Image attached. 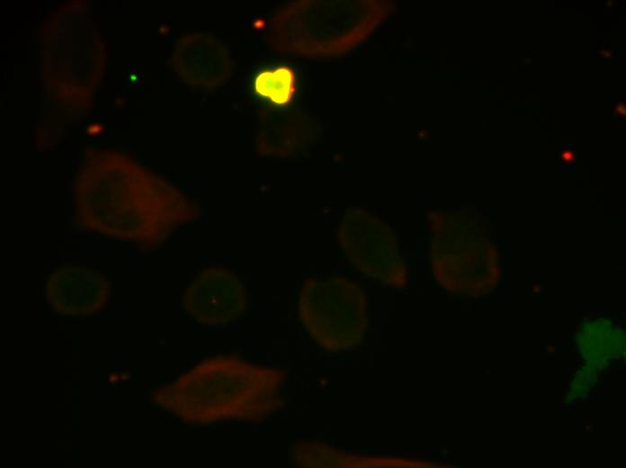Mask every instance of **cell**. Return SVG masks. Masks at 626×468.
<instances>
[{
    "instance_id": "6da1fadb",
    "label": "cell",
    "mask_w": 626,
    "mask_h": 468,
    "mask_svg": "<svg viewBox=\"0 0 626 468\" xmlns=\"http://www.w3.org/2000/svg\"><path fill=\"white\" fill-rule=\"evenodd\" d=\"M196 205L128 157L88 151L76 180V226L151 250L194 220Z\"/></svg>"
},
{
    "instance_id": "7a4b0ae2",
    "label": "cell",
    "mask_w": 626,
    "mask_h": 468,
    "mask_svg": "<svg viewBox=\"0 0 626 468\" xmlns=\"http://www.w3.org/2000/svg\"><path fill=\"white\" fill-rule=\"evenodd\" d=\"M284 380L285 373L278 368L218 356L156 388L151 400L192 425L261 422L283 407Z\"/></svg>"
},
{
    "instance_id": "3957f363",
    "label": "cell",
    "mask_w": 626,
    "mask_h": 468,
    "mask_svg": "<svg viewBox=\"0 0 626 468\" xmlns=\"http://www.w3.org/2000/svg\"><path fill=\"white\" fill-rule=\"evenodd\" d=\"M430 261L438 284L449 292L478 297L492 291L497 269L479 220L469 213L430 216Z\"/></svg>"
},
{
    "instance_id": "277c9868",
    "label": "cell",
    "mask_w": 626,
    "mask_h": 468,
    "mask_svg": "<svg viewBox=\"0 0 626 468\" xmlns=\"http://www.w3.org/2000/svg\"><path fill=\"white\" fill-rule=\"evenodd\" d=\"M298 313L310 338L330 352L357 347L368 327L366 294L343 276L307 279L299 292Z\"/></svg>"
},
{
    "instance_id": "5b68a950",
    "label": "cell",
    "mask_w": 626,
    "mask_h": 468,
    "mask_svg": "<svg viewBox=\"0 0 626 468\" xmlns=\"http://www.w3.org/2000/svg\"><path fill=\"white\" fill-rule=\"evenodd\" d=\"M337 238L359 273L386 286H407V266L398 239L383 220L364 209L349 208L339 223Z\"/></svg>"
},
{
    "instance_id": "8992f818",
    "label": "cell",
    "mask_w": 626,
    "mask_h": 468,
    "mask_svg": "<svg viewBox=\"0 0 626 468\" xmlns=\"http://www.w3.org/2000/svg\"><path fill=\"white\" fill-rule=\"evenodd\" d=\"M183 308L193 320L207 326H224L240 318L247 307L242 280L223 267L199 272L186 288Z\"/></svg>"
},
{
    "instance_id": "52a82bcc",
    "label": "cell",
    "mask_w": 626,
    "mask_h": 468,
    "mask_svg": "<svg viewBox=\"0 0 626 468\" xmlns=\"http://www.w3.org/2000/svg\"><path fill=\"white\" fill-rule=\"evenodd\" d=\"M104 275L82 266H65L52 271L45 284V298L59 315L84 317L100 311L110 297Z\"/></svg>"
},
{
    "instance_id": "ba28073f",
    "label": "cell",
    "mask_w": 626,
    "mask_h": 468,
    "mask_svg": "<svg viewBox=\"0 0 626 468\" xmlns=\"http://www.w3.org/2000/svg\"><path fill=\"white\" fill-rule=\"evenodd\" d=\"M292 463L300 467L318 468H418L442 467L432 461L364 455L316 441H301L291 449Z\"/></svg>"
},
{
    "instance_id": "9c48e42d",
    "label": "cell",
    "mask_w": 626,
    "mask_h": 468,
    "mask_svg": "<svg viewBox=\"0 0 626 468\" xmlns=\"http://www.w3.org/2000/svg\"><path fill=\"white\" fill-rule=\"evenodd\" d=\"M575 345L583 363L601 373L625 356V336L607 319L584 321L575 334Z\"/></svg>"
},
{
    "instance_id": "30bf717a",
    "label": "cell",
    "mask_w": 626,
    "mask_h": 468,
    "mask_svg": "<svg viewBox=\"0 0 626 468\" xmlns=\"http://www.w3.org/2000/svg\"><path fill=\"white\" fill-rule=\"evenodd\" d=\"M295 75L288 67H278L261 72L255 78L256 93L270 102L283 105L288 104L295 92Z\"/></svg>"
},
{
    "instance_id": "8fae6325",
    "label": "cell",
    "mask_w": 626,
    "mask_h": 468,
    "mask_svg": "<svg viewBox=\"0 0 626 468\" xmlns=\"http://www.w3.org/2000/svg\"><path fill=\"white\" fill-rule=\"evenodd\" d=\"M601 372L583 363L573 374L564 394L566 403L586 399L598 385Z\"/></svg>"
},
{
    "instance_id": "7c38bea8",
    "label": "cell",
    "mask_w": 626,
    "mask_h": 468,
    "mask_svg": "<svg viewBox=\"0 0 626 468\" xmlns=\"http://www.w3.org/2000/svg\"><path fill=\"white\" fill-rule=\"evenodd\" d=\"M103 130V126L100 123H93L87 127V132L91 135L99 134Z\"/></svg>"
},
{
    "instance_id": "4fadbf2b",
    "label": "cell",
    "mask_w": 626,
    "mask_h": 468,
    "mask_svg": "<svg viewBox=\"0 0 626 468\" xmlns=\"http://www.w3.org/2000/svg\"><path fill=\"white\" fill-rule=\"evenodd\" d=\"M574 153L570 149H565L561 153V158L564 162H571L574 160Z\"/></svg>"
},
{
    "instance_id": "5bb4252c",
    "label": "cell",
    "mask_w": 626,
    "mask_h": 468,
    "mask_svg": "<svg viewBox=\"0 0 626 468\" xmlns=\"http://www.w3.org/2000/svg\"><path fill=\"white\" fill-rule=\"evenodd\" d=\"M614 112L616 114L625 117V114H626L625 104L623 103L617 104L616 106L614 107Z\"/></svg>"
},
{
    "instance_id": "9a60e30c",
    "label": "cell",
    "mask_w": 626,
    "mask_h": 468,
    "mask_svg": "<svg viewBox=\"0 0 626 468\" xmlns=\"http://www.w3.org/2000/svg\"><path fill=\"white\" fill-rule=\"evenodd\" d=\"M600 53L605 58H611V56H612V52L606 49L601 50Z\"/></svg>"
}]
</instances>
